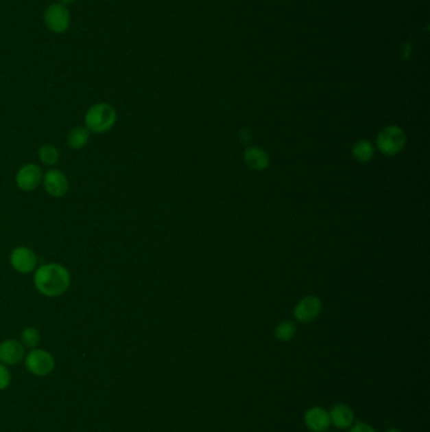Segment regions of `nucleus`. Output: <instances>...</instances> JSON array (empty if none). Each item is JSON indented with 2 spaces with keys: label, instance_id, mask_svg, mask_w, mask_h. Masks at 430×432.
Returning a JSON list of instances; mask_svg holds the SVG:
<instances>
[{
  "label": "nucleus",
  "instance_id": "39448f33",
  "mask_svg": "<svg viewBox=\"0 0 430 432\" xmlns=\"http://www.w3.org/2000/svg\"><path fill=\"white\" fill-rule=\"evenodd\" d=\"M9 263L18 273L29 275L38 267V257L29 247L19 245L10 253Z\"/></svg>",
  "mask_w": 430,
  "mask_h": 432
},
{
  "label": "nucleus",
  "instance_id": "f03ea898",
  "mask_svg": "<svg viewBox=\"0 0 430 432\" xmlns=\"http://www.w3.org/2000/svg\"><path fill=\"white\" fill-rule=\"evenodd\" d=\"M117 113L109 102H96L85 113V126L90 133L104 134L110 132L117 124Z\"/></svg>",
  "mask_w": 430,
  "mask_h": 432
},
{
  "label": "nucleus",
  "instance_id": "423d86ee",
  "mask_svg": "<svg viewBox=\"0 0 430 432\" xmlns=\"http://www.w3.org/2000/svg\"><path fill=\"white\" fill-rule=\"evenodd\" d=\"M42 186L49 196L53 198H62L67 195L70 190V181L64 172L52 167L47 172L43 173Z\"/></svg>",
  "mask_w": 430,
  "mask_h": 432
},
{
  "label": "nucleus",
  "instance_id": "a211bd4d",
  "mask_svg": "<svg viewBox=\"0 0 430 432\" xmlns=\"http://www.w3.org/2000/svg\"><path fill=\"white\" fill-rule=\"evenodd\" d=\"M296 325L293 322L283 321L275 329V338L279 341H289L296 335Z\"/></svg>",
  "mask_w": 430,
  "mask_h": 432
},
{
  "label": "nucleus",
  "instance_id": "6e6552de",
  "mask_svg": "<svg viewBox=\"0 0 430 432\" xmlns=\"http://www.w3.org/2000/svg\"><path fill=\"white\" fill-rule=\"evenodd\" d=\"M43 180V171L36 163H25L16 173V185L24 192L38 189Z\"/></svg>",
  "mask_w": 430,
  "mask_h": 432
},
{
  "label": "nucleus",
  "instance_id": "f8f14e48",
  "mask_svg": "<svg viewBox=\"0 0 430 432\" xmlns=\"http://www.w3.org/2000/svg\"><path fill=\"white\" fill-rule=\"evenodd\" d=\"M329 418H331V424H335L338 429H348L350 426L353 424V412L350 407L344 406V405H337L335 406L331 413H329Z\"/></svg>",
  "mask_w": 430,
  "mask_h": 432
},
{
  "label": "nucleus",
  "instance_id": "4be33fe9",
  "mask_svg": "<svg viewBox=\"0 0 430 432\" xmlns=\"http://www.w3.org/2000/svg\"><path fill=\"white\" fill-rule=\"evenodd\" d=\"M386 432H400L399 430H395V429H391V430H387Z\"/></svg>",
  "mask_w": 430,
  "mask_h": 432
},
{
  "label": "nucleus",
  "instance_id": "6ab92c4d",
  "mask_svg": "<svg viewBox=\"0 0 430 432\" xmlns=\"http://www.w3.org/2000/svg\"><path fill=\"white\" fill-rule=\"evenodd\" d=\"M12 382V374L9 372L5 364L0 363V391H4L8 388Z\"/></svg>",
  "mask_w": 430,
  "mask_h": 432
},
{
  "label": "nucleus",
  "instance_id": "1a4fd4ad",
  "mask_svg": "<svg viewBox=\"0 0 430 432\" xmlns=\"http://www.w3.org/2000/svg\"><path fill=\"white\" fill-rule=\"evenodd\" d=\"M25 356V348L21 340L8 339L0 343V363L5 365H16Z\"/></svg>",
  "mask_w": 430,
  "mask_h": 432
},
{
  "label": "nucleus",
  "instance_id": "9b49d317",
  "mask_svg": "<svg viewBox=\"0 0 430 432\" xmlns=\"http://www.w3.org/2000/svg\"><path fill=\"white\" fill-rule=\"evenodd\" d=\"M305 424L313 432L327 431L331 426L329 413L321 407H313L305 413Z\"/></svg>",
  "mask_w": 430,
  "mask_h": 432
},
{
  "label": "nucleus",
  "instance_id": "9d476101",
  "mask_svg": "<svg viewBox=\"0 0 430 432\" xmlns=\"http://www.w3.org/2000/svg\"><path fill=\"white\" fill-rule=\"evenodd\" d=\"M321 299L315 296H307L298 302L294 308V316L298 321L307 323L315 320L317 316L321 314Z\"/></svg>",
  "mask_w": 430,
  "mask_h": 432
},
{
  "label": "nucleus",
  "instance_id": "aec40b11",
  "mask_svg": "<svg viewBox=\"0 0 430 432\" xmlns=\"http://www.w3.org/2000/svg\"><path fill=\"white\" fill-rule=\"evenodd\" d=\"M351 432H377L374 427H371L370 424L359 422L355 424L351 429Z\"/></svg>",
  "mask_w": 430,
  "mask_h": 432
},
{
  "label": "nucleus",
  "instance_id": "f3484780",
  "mask_svg": "<svg viewBox=\"0 0 430 432\" xmlns=\"http://www.w3.org/2000/svg\"><path fill=\"white\" fill-rule=\"evenodd\" d=\"M353 156L360 162H368L374 156V147L368 141H357L353 147Z\"/></svg>",
  "mask_w": 430,
  "mask_h": 432
},
{
  "label": "nucleus",
  "instance_id": "7ed1b4c3",
  "mask_svg": "<svg viewBox=\"0 0 430 432\" xmlns=\"http://www.w3.org/2000/svg\"><path fill=\"white\" fill-rule=\"evenodd\" d=\"M24 363L27 370L36 377H47L56 367L53 355L45 349H32L29 353L24 356Z\"/></svg>",
  "mask_w": 430,
  "mask_h": 432
},
{
  "label": "nucleus",
  "instance_id": "f257e3e1",
  "mask_svg": "<svg viewBox=\"0 0 430 432\" xmlns=\"http://www.w3.org/2000/svg\"><path fill=\"white\" fill-rule=\"evenodd\" d=\"M72 282L70 271L61 263H45L38 266L33 275L36 290L45 297L55 299L69 291Z\"/></svg>",
  "mask_w": 430,
  "mask_h": 432
},
{
  "label": "nucleus",
  "instance_id": "4468645a",
  "mask_svg": "<svg viewBox=\"0 0 430 432\" xmlns=\"http://www.w3.org/2000/svg\"><path fill=\"white\" fill-rule=\"evenodd\" d=\"M243 159L246 165L252 170L261 171L265 170L269 165V157L265 153V150L258 148V147H249L243 153Z\"/></svg>",
  "mask_w": 430,
  "mask_h": 432
},
{
  "label": "nucleus",
  "instance_id": "2eb2a0df",
  "mask_svg": "<svg viewBox=\"0 0 430 432\" xmlns=\"http://www.w3.org/2000/svg\"><path fill=\"white\" fill-rule=\"evenodd\" d=\"M39 161L47 167H55L60 162V150L53 144H43L38 150Z\"/></svg>",
  "mask_w": 430,
  "mask_h": 432
},
{
  "label": "nucleus",
  "instance_id": "dca6fc26",
  "mask_svg": "<svg viewBox=\"0 0 430 432\" xmlns=\"http://www.w3.org/2000/svg\"><path fill=\"white\" fill-rule=\"evenodd\" d=\"M21 343L23 344L24 348H28L31 350L38 348L39 343H40V332H39L38 329H36L33 326L25 328L21 334Z\"/></svg>",
  "mask_w": 430,
  "mask_h": 432
},
{
  "label": "nucleus",
  "instance_id": "ddd939ff",
  "mask_svg": "<svg viewBox=\"0 0 430 432\" xmlns=\"http://www.w3.org/2000/svg\"><path fill=\"white\" fill-rule=\"evenodd\" d=\"M91 138V133L86 126H75L67 134V146L71 150H84L88 144Z\"/></svg>",
  "mask_w": 430,
  "mask_h": 432
},
{
  "label": "nucleus",
  "instance_id": "20e7f679",
  "mask_svg": "<svg viewBox=\"0 0 430 432\" xmlns=\"http://www.w3.org/2000/svg\"><path fill=\"white\" fill-rule=\"evenodd\" d=\"M407 137L404 130L396 126H385L377 137V146L383 155L394 156L404 148Z\"/></svg>",
  "mask_w": 430,
  "mask_h": 432
},
{
  "label": "nucleus",
  "instance_id": "412c9836",
  "mask_svg": "<svg viewBox=\"0 0 430 432\" xmlns=\"http://www.w3.org/2000/svg\"><path fill=\"white\" fill-rule=\"evenodd\" d=\"M76 0H60V4H62L64 7H67V5H70L72 3H75Z\"/></svg>",
  "mask_w": 430,
  "mask_h": 432
},
{
  "label": "nucleus",
  "instance_id": "0eeeda50",
  "mask_svg": "<svg viewBox=\"0 0 430 432\" xmlns=\"http://www.w3.org/2000/svg\"><path fill=\"white\" fill-rule=\"evenodd\" d=\"M45 23L48 30L57 34H62L70 28L71 13L67 7L60 3L48 5L45 10Z\"/></svg>",
  "mask_w": 430,
  "mask_h": 432
}]
</instances>
